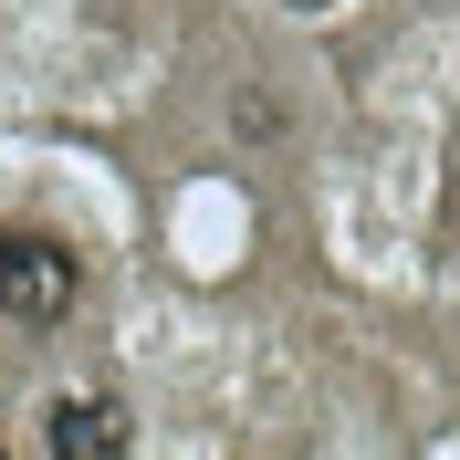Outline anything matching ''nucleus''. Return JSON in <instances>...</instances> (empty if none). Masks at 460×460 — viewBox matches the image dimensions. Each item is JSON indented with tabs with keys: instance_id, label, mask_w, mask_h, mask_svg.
<instances>
[{
	"instance_id": "obj_1",
	"label": "nucleus",
	"mask_w": 460,
	"mask_h": 460,
	"mask_svg": "<svg viewBox=\"0 0 460 460\" xmlns=\"http://www.w3.org/2000/svg\"><path fill=\"white\" fill-rule=\"evenodd\" d=\"M74 304H84V252L53 230H0V314L22 335H53Z\"/></svg>"
},
{
	"instance_id": "obj_2",
	"label": "nucleus",
	"mask_w": 460,
	"mask_h": 460,
	"mask_svg": "<svg viewBox=\"0 0 460 460\" xmlns=\"http://www.w3.org/2000/svg\"><path fill=\"white\" fill-rule=\"evenodd\" d=\"M42 450L53 460H115V450H137V419H126V398H53L42 408Z\"/></svg>"
},
{
	"instance_id": "obj_3",
	"label": "nucleus",
	"mask_w": 460,
	"mask_h": 460,
	"mask_svg": "<svg viewBox=\"0 0 460 460\" xmlns=\"http://www.w3.org/2000/svg\"><path fill=\"white\" fill-rule=\"evenodd\" d=\"M230 126H241V137H283V105H272V94H230Z\"/></svg>"
},
{
	"instance_id": "obj_4",
	"label": "nucleus",
	"mask_w": 460,
	"mask_h": 460,
	"mask_svg": "<svg viewBox=\"0 0 460 460\" xmlns=\"http://www.w3.org/2000/svg\"><path fill=\"white\" fill-rule=\"evenodd\" d=\"M283 11H304V22H324V11H345V0H283Z\"/></svg>"
},
{
	"instance_id": "obj_5",
	"label": "nucleus",
	"mask_w": 460,
	"mask_h": 460,
	"mask_svg": "<svg viewBox=\"0 0 460 460\" xmlns=\"http://www.w3.org/2000/svg\"><path fill=\"white\" fill-rule=\"evenodd\" d=\"M84 11H105V22H115V11H126V0H84Z\"/></svg>"
}]
</instances>
